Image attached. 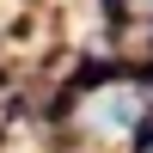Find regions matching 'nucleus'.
<instances>
[{"mask_svg":"<svg viewBox=\"0 0 153 153\" xmlns=\"http://www.w3.org/2000/svg\"><path fill=\"white\" fill-rule=\"evenodd\" d=\"M92 123H104V129H129V123H135V98H129V92H104V104L92 110Z\"/></svg>","mask_w":153,"mask_h":153,"instance_id":"1","label":"nucleus"}]
</instances>
